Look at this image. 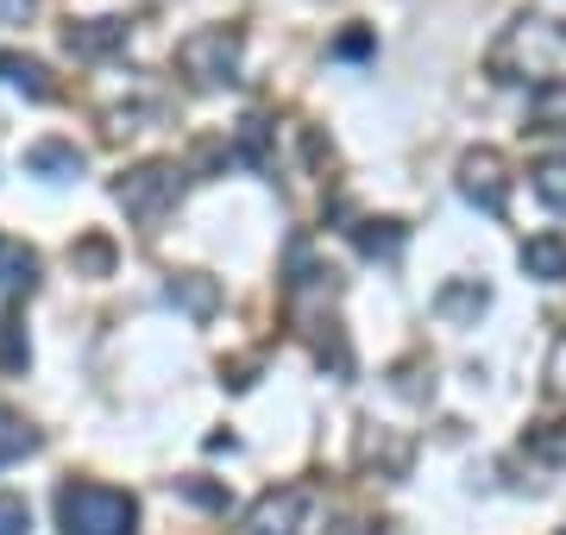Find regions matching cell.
Wrapping results in <instances>:
<instances>
[{
    "instance_id": "1",
    "label": "cell",
    "mask_w": 566,
    "mask_h": 535,
    "mask_svg": "<svg viewBox=\"0 0 566 535\" xmlns=\"http://www.w3.org/2000/svg\"><path fill=\"white\" fill-rule=\"evenodd\" d=\"M485 70L510 88H560L566 83V20L523 13L504 25V39L485 51Z\"/></svg>"
},
{
    "instance_id": "2",
    "label": "cell",
    "mask_w": 566,
    "mask_h": 535,
    "mask_svg": "<svg viewBox=\"0 0 566 535\" xmlns=\"http://www.w3.org/2000/svg\"><path fill=\"white\" fill-rule=\"evenodd\" d=\"M57 523L63 535H139V504L114 485H63Z\"/></svg>"
},
{
    "instance_id": "3",
    "label": "cell",
    "mask_w": 566,
    "mask_h": 535,
    "mask_svg": "<svg viewBox=\"0 0 566 535\" xmlns=\"http://www.w3.org/2000/svg\"><path fill=\"white\" fill-rule=\"evenodd\" d=\"M240 63H245V32L240 25H202L177 44V70L196 88H227L240 83Z\"/></svg>"
},
{
    "instance_id": "4",
    "label": "cell",
    "mask_w": 566,
    "mask_h": 535,
    "mask_svg": "<svg viewBox=\"0 0 566 535\" xmlns=\"http://www.w3.org/2000/svg\"><path fill=\"white\" fill-rule=\"evenodd\" d=\"M182 196V170L177 165H164V158H151V165H133V170H120L114 177V202L133 214V221H158L164 208Z\"/></svg>"
},
{
    "instance_id": "5",
    "label": "cell",
    "mask_w": 566,
    "mask_h": 535,
    "mask_svg": "<svg viewBox=\"0 0 566 535\" xmlns=\"http://www.w3.org/2000/svg\"><path fill=\"white\" fill-rule=\"evenodd\" d=\"M308 504H315L308 485H277V492H264L259 504L240 516V529L233 535H296L308 523Z\"/></svg>"
},
{
    "instance_id": "6",
    "label": "cell",
    "mask_w": 566,
    "mask_h": 535,
    "mask_svg": "<svg viewBox=\"0 0 566 535\" xmlns=\"http://www.w3.org/2000/svg\"><path fill=\"white\" fill-rule=\"evenodd\" d=\"M460 196L472 208H485V214H504V208H510V165H504V151H491V145L465 151V158H460Z\"/></svg>"
},
{
    "instance_id": "7",
    "label": "cell",
    "mask_w": 566,
    "mask_h": 535,
    "mask_svg": "<svg viewBox=\"0 0 566 535\" xmlns=\"http://www.w3.org/2000/svg\"><path fill=\"white\" fill-rule=\"evenodd\" d=\"M126 39H133V25H126V20H70V32H63L70 57H88V63L126 51Z\"/></svg>"
},
{
    "instance_id": "8",
    "label": "cell",
    "mask_w": 566,
    "mask_h": 535,
    "mask_svg": "<svg viewBox=\"0 0 566 535\" xmlns=\"http://www.w3.org/2000/svg\"><path fill=\"white\" fill-rule=\"evenodd\" d=\"M32 284H39V252L20 240H0V296L20 303V296H32Z\"/></svg>"
},
{
    "instance_id": "9",
    "label": "cell",
    "mask_w": 566,
    "mask_h": 535,
    "mask_svg": "<svg viewBox=\"0 0 566 535\" xmlns=\"http://www.w3.org/2000/svg\"><path fill=\"white\" fill-rule=\"evenodd\" d=\"M164 296H170L177 310H189L196 322H208V315L221 310V290H214V277H202V271H177V277L164 284Z\"/></svg>"
},
{
    "instance_id": "10",
    "label": "cell",
    "mask_w": 566,
    "mask_h": 535,
    "mask_svg": "<svg viewBox=\"0 0 566 535\" xmlns=\"http://www.w3.org/2000/svg\"><path fill=\"white\" fill-rule=\"evenodd\" d=\"M25 170L63 183V177H82V151L76 145H63V139H39V145H25Z\"/></svg>"
},
{
    "instance_id": "11",
    "label": "cell",
    "mask_w": 566,
    "mask_h": 535,
    "mask_svg": "<svg viewBox=\"0 0 566 535\" xmlns=\"http://www.w3.org/2000/svg\"><path fill=\"white\" fill-rule=\"evenodd\" d=\"M0 83H13L20 95H32V102H51V95H57L51 70H44L39 57H20V51H0Z\"/></svg>"
},
{
    "instance_id": "12",
    "label": "cell",
    "mask_w": 566,
    "mask_h": 535,
    "mask_svg": "<svg viewBox=\"0 0 566 535\" xmlns=\"http://www.w3.org/2000/svg\"><path fill=\"white\" fill-rule=\"evenodd\" d=\"M523 271L528 277H542V284H560L566 277V240L560 233H535V240H523Z\"/></svg>"
},
{
    "instance_id": "13",
    "label": "cell",
    "mask_w": 566,
    "mask_h": 535,
    "mask_svg": "<svg viewBox=\"0 0 566 535\" xmlns=\"http://www.w3.org/2000/svg\"><path fill=\"white\" fill-rule=\"evenodd\" d=\"M434 310H441L447 322H479V315L491 310V290L485 284H441Z\"/></svg>"
},
{
    "instance_id": "14",
    "label": "cell",
    "mask_w": 566,
    "mask_h": 535,
    "mask_svg": "<svg viewBox=\"0 0 566 535\" xmlns=\"http://www.w3.org/2000/svg\"><path fill=\"white\" fill-rule=\"evenodd\" d=\"M403 221H359L353 227V246L365 252V259H397V252H403Z\"/></svg>"
},
{
    "instance_id": "15",
    "label": "cell",
    "mask_w": 566,
    "mask_h": 535,
    "mask_svg": "<svg viewBox=\"0 0 566 535\" xmlns=\"http://www.w3.org/2000/svg\"><path fill=\"white\" fill-rule=\"evenodd\" d=\"M25 366H32V347H25V322H20V310L7 303V315H0V371H7V378H20Z\"/></svg>"
},
{
    "instance_id": "16",
    "label": "cell",
    "mask_w": 566,
    "mask_h": 535,
    "mask_svg": "<svg viewBox=\"0 0 566 535\" xmlns=\"http://www.w3.org/2000/svg\"><path fill=\"white\" fill-rule=\"evenodd\" d=\"M528 183H535V196H542V208H554V214H566V158L554 151V158H542V165L528 170Z\"/></svg>"
},
{
    "instance_id": "17",
    "label": "cell",
    "mask_w": 566,
    "mask_h": 535,
    "mask_svg": "<svg viewBox=\"0 0 566 535\" xmlns=\"http://www.w3.org/2000/svg\"><path fill=\"white\" fill-rule=\"evenodd\" d=\"M25 453H39V429H25L13 416H0V466H13Z\"/></svg>"
},
{
    "instance_id": "18",
    "label": "cell",
    "mask_w": 566,
    "mask_h": 535,
    "mask_svg": "<svg viewBox=\"0 0 566 535\" xmlns=\"http://www.w3.org/2000/svg\"><path fill=\"white\" fill-rule=\"evenodd\" d=\"M528 453H542V460H566V422H542V429H528Z\"/></svg>"
},
{
    "instance_id": "19",
    "label": "cell",
    "mask_w": 566,
    "mask_h": 535,
    "mask_svg": "<svg viewBox=\"0 0 566 535\" xmlns=\"http://www.w3.org/2000/svg\"><path fill=\"white\" fill-rule=\"evenodd\" d=\"M32 529V504L20 492H0V535H25Z\"/></svg>"
},
{
    "instance_id": "20",
    "label": "cell",
    "mask_w": 566,
    "mask_h": 535,
    "mask_svg": "<svg viewBox=\"0 0 566 535\" xmlns=\"http://www.w3.org/2000/svg\"><path fill=\"white\" fill-rule=\"evenodd\" d=\"M264 133H271V126H264L259 114L240 120V158H245V165H264Z\"/></svg>"
},
{
    "instance_id": "21",
    "label": "cell",
    "mask_w": 566,
    "mask_h": 535,
    "mask_svg": "<svg viewBox=\"0 0 566 535\" xmlns=\"http://www.w3.org/2000/svg\"><path fill=\"white\" fill-rule=\"evenodd\" d=\"M547 391H554V403H566V328L554 340V353H547Z\"/></svg>"
},
{
    "instance_id": "22",
    "label": "cell",
    "mask_w": 566,
    "mask_h": 535,
    "mask_svg": "<svg viewBox=\"0 0 566 535\" xmlns=\"http://www.w3.org/2000/svg\"><path fill=\"white\" fill-rule=\"evenodd\" d=\"M70 259H76V265H88L95 277H102V271L114 265V246H107V240H82V246L70 252Z\"/></svg>"
},
{
    "instance_id": "23",
    "label": "cell",
    "mask_w": 566,
    "mask_h": 535,
    "mask_svg": "<svg viewBox=\"0 0 566 535\" xmlns=\"http://www.w3.org/2000/svg\"><path fill=\"white\" fill-rule=\"evenodd\" d=\"M334 51H340V57H365V51H371V32H346Z\"/></svg>"
},
{
    "instance_id": "24",
    "label": "cell",
    "mask_w": 566,
    "mask_h": 535,
    "mask_svg": "<svg viewBox=\"0 0 566 535\" xmlns=\"http://www.w3.org/2000/svg\"><path fill=\"white\" fill-rule=\"evenodd\" d=\"M0 20H7V25H25V20H32V0H0Z\"/></svg>"
},
{
    "instance_id": "25",
    "label": "cell",
    "mask_w": 566,
    "mask_h": 535,
    "mask_svg": "<svg viewBox=\"0 0 566 535\" xmlns=\"http://www.w3.org/2000/svg\"><path fill=\"white\" fill-rule=\"evenodd\" d=\"M327 535H378V529H365V523H340V529H327Z\"/></svg>"
},
{
    "instance_id": "26",
    "label": "cell",
    "mask_w": 566,
    "mask_h": 535,
    "mask_svg": "<svg viewBox=\"0 0 566 535\" xmlns=\"http://www.w3.org/2000/svg\"><path fill=\"white\" fill-rule=\"evenodd\" d=\"M560 535H566V529H560Z\"/></svg>"
}]
</instances>
